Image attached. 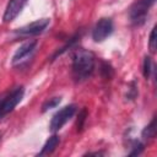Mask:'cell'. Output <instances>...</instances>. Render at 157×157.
I'll list each match as a JSON object with an SVG mask.
<instances>
[{
    "mask_svg": "<svg viewBox=\"0 0 157 157\" xmlns=\"http://www.w3.org/2000/svg\"><path fill=\"white\" fill-rule=\"evenodd\" d=\"M59 142H60V137L58 136V135H52L48 140H47V142L44 144V146L42 147V150H40V152L38 153V156H45V155H50L55 148H56V146L59 145Z\"/></svg>",
    "mask_w": 157,
    "mask_h": 157,
    "instance_id": "obj_9",
    "label": "cell"
},
{
    "mask_svg": "<svg viewBox=\"0 0 157 157\" xmlns=\"http://www.w3.org/2000/svg\"><path fill=\"white\" fill-rule=\"evenodd\" d=\"M27 1L28 0H10L7 2V6H6L4 16H2L4 22L7 23V22L13 21L17 17V15L22 11V9L27 4Z\"/></svg>",
    "mask_w": 157,
    "mask_h": 157,
    "instance_id": "obj_8",
    "label": "cell"
},
{
    "mask_svg": "<svg viewBox=\"0 0 157 157\" xmlns=\"http://www.w3.org/2000/svg\"><path fill=\"white\" fill-rule=\"evenodd\" d=\"M76 109H77V107H76L75 104H69V105L61 108L59 112H56V113L53 115L52 120H50L49 130H50L52 132L59 131V130L74 117V114L76 113Z\"/></svg>",
    "mask_w": 157,
    "mask_h": 157,
    "instance_id": "obj_4",
    "label": "cell"
},
{
    "mask_svg": "<svg viewBox=\"0 0 157 157\" xmlns=\"http://www.w3.org/2000/svg\"><path fill=\"white\" fill-rule=\"evenodd\" d=\"M152 71H153V63H152V59L151 56H145L144 59V65H142V74H144V77L147 80L151 77L152 75Z\"/></svg>",
    "mask_w": 157,
    "mask_h": 157,
    "instance_id": "obj_12",
    "label": "cell"
},
{
    "mask_svg": "<svg viewBox=\"0 0 157 157\" xmlns=\"http://www.w3.org/2000/svg\"><path fill=\"white\" fill-rule=\"evenodd\" d=\"M96 65V56L91 50L78 48L72 54V77L75 82H82L91 77Z\"/></svg>",
    "mask_w": 157,
    "mask_h": 157,
    "instance_id": "obj_1",
    "label": "cell"
},
{
    "mask_svg": "<svg viewBox=\"0 0 157 157\" xmlns=\"http://www.w3.org/2000/svg\"><path fill=\"white\" fill-rule=\"evenodd\" d=\"M129 147L131 148V151L128 155L129 156H137L144 151L145 145L142 142H140L139 140H129Z\"/></svg>",
    "mask_w": 157,
    "mask_h": 157,
    "instance_id": "obj_11",
    "label": "cell"
},
{
    "mask_svg": "<svg viewBox=\"0 0 157 157\" xmlns=\"http://www.w3.org/2000/svg\"><path fill=\"white\" fill-rule=\"evenodd\" d=\"M86 117H87V110L83 108L80 113H78V119L76 121V128H77V131H81L82 128H83V123L86 120Z\"/></svg>",
    "mask_w": 157,
    "mask_h": 157,
    "instance_id": "obj_15",
    "label": "cell"
},
{
    "mask_svg": "<svg viewBox=\"0 0 157 157\" xmlns=\"http://www.w3.org/2000/svg\"><path fill=\"white\" fill-rule=\"evenodd\" d=\"M114 26L113 21L109 17H103L97 21L92 29V38L94 42H103L105 38H108L113 33Z\"/></svg>",
    "mask_w": 157,
    "mask_h": 157,
    "instance_id": "obj_6",
    "label": "cell"
},
{
    "mask_svg": "<svg viewBox=\"0 0 157 157\" xmlns=\"http://www.w3.org/2000/svg\"><path fill=\"white\" fill-rule=\"evenodd\" d=\"M136 96H137V85L135 81H132L130 83V88H129V92L126 94V98L128 99H135Z\"/></svg>",
    "mask_w": 157,
    "mask_h": 157,
    "instance_id": "obj_17",
    "label": "cell"
},
{
    "mask_svg": "<svg viewBox=\"0 0 157 157\" xmlns=\"http://www.w3.org/2000/svg\"><path fill=\"white\" fill-rule=\"evenodd\" d=\"M156 136V118H153L152 120H151V123L142 130V132H141V137H142V140H145V141H150V140H152L153 137Z\"/></svg>",
    "mask_w": 157,
    "mask_h": 157,
    "instance_id": "obj_10",
    "label": "cell"
},
{
    "mask_svg": "<svg viewBox=\"0 0 157 157\" xmlns=\"http://www.w3.org/2000/svg\"><path fill=\"white\" fill-rule=\"evenodd\" d=\"M60 102H61V97H53V98H49L48 101H45V102L43 103V105H42V112L44 113V112H47V110H49V109H52V108H55Z\"/></svg>",
    "mask_w": 157,
    "mask_h": 157,
    "instance_id": "obj_13",
    "label": "cell"
},
{
    "mask_svg": "<svg viewBox=\"0 0 157 157\" xmlns=\"http://www.w3.org/2000/svg\"><path fill=\"white\" fill-rule=\"evenodd\" d=\"M50 23V20L49 18H40V20H36L21 28H17L13 34L15 37H33V36H37V34H40Z\"/></svg>",
    "mask_w": 157,
    "mask_h": 157,
    "instance_id": "obj_5",
    "label": "cell"
},
{
    "mask_svg": "<svg viewBox=\"0 0 157 157\" xmlns=\"http://www.w3.org/2000/svg\"><path fill=\"white\" fill-rule=\"evenodd\" d=\"M148 47H150V50L151 53H155L156 52V27L152 28L151 33H150V40H148Z\"/></svg>",
    "mask_w": 157,
    "mask_h": 157,
    "instance_id": "obj_16",
    "label": "cell"
},
{
    "mask_svg": "<svg viewBox=\"0 0 157 157\" xmlns=\"http://www.w3.org/2000/svg\"><path fill=\"white\" fill-rule=\"evenodd\" d=\"M23 94L25 88L22 86H17L0 94V119L15 109V107L22 101Z\"/></svg>",
    "mask_w": 157,
    "mask_h": 157,
    "instance_id": "obj_2",
    "label": "cell"
},
{
    "mask_svg": "<svg viewBox=\"0 0 157 157\" xmlns=\"http://www.w3.org/2000/svg\"><path fill=\"white\" fill-rule=\"evenodd\" d=\"M37 44H38V42H37L36 39L25 42V43L16 50V53L13 54V56H12V64H13V65L21 64L22 61H25V60H27L28 58H31V56L33 55L36 48H37Z\"/></svg>",
    "mask_w": 157,
    "mask_h": 157,
    "instance_id": "obj_7",
    "label": "cell"
},
{
    "mask_svg": "<svg viewBox=\"0 0 157 157\" xmlns=\"http://www.w3.org/2000/svg\"><path fill=\"white\" fill-rule=\"evenodd\" d=\"M101 71H102V76L104 78H110L113 76V67L108 64V63H102V66H101Z\"/></svg>",
    "mask_w": 157,
    "mask_h": 157,
    "instance_id": "obj_14",
    "label": "cell"
},
{
    "mask_svg": "<svg viewBox=\"0 0 157 157\" xmlns=\"http://www.w3.org/2000/svg\"><path fill=\"white\" fill-rule=\"evenodd\" d=\"M156 0H136L129 9V18L132 26H141L145 23L148 11Z\"/></svg>",
    "mask_w": 157,
    "mask_h": 157,
    "instance_id": "obj_3",
    "label": "cell"
}]
</instances>
